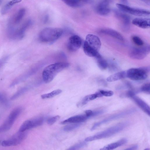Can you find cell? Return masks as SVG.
<instances>
[{
  "label": "cell",
  "instance_id": "obj_1",
  "mask_svg": "<svg viewBox=\"0 0 150 150\" xmlns=\"http://www.w3.org/2000/svg\"><path fill=\"white\" fill-rule=\"evenodd\" d=\"M101 46L100 41L97 36L91 34L88 35L83 45V50L87 56L96 57L99 54Z\"/></svg>",
  "mask_w": 150,
  "mask_h": 150
},
{
  "label": "cell",
  "instance_id": "obj_2",
  "mask_svg": "<svg viewBox=\"0 0 150 150\" xmlns=\"http://www.w3.org/2000/svg\"><path fill=\"white\" fill-rule=\"evenodd\" d=\"M70 64L68 63L59 62L50 64L43 71L42 77L45 83L51 82L59 72L68 67Z\"/></svg>",
  "mask_w": 150,
  "mask_h": 150
},
{
  "label": "cell",
  "instance_id": "obj_3",
  "mask_svg": "<svg viewBox=\"0 0 150 150\" xmlns=\"http://www.w3.org/2000/svg\"><path fill=\"white\" fill-rule=\"evenodd\" d=\"M63 32V30L60 28H46L40 32L39 38L42 42L52 43L60 37Z\"/></svg>",
  "mask_w": 150,
  "mask_h": 150
},
{
  "label": "cell",
  "instance_id": "obj_4",
  "mask_svg": "<svg viewBox=\"0 0 150 150\" xmlns=\"http://www.w3.org/2000/svg\"><path fill=\"white\" fill-rule=\"evenodd\" d=\"M128 124L127 122L120 123L93 135L88 137L85 139V140L86 142H90L110 137L122 130Z\"/></svg>",
  "mask_w": 150,
  "mask_h": 150
},
{
  "label": "cell",
  "instance_id": "obj_5",
  "mask_svg": "<svg viewBox=\"0 0 150 150\" xmlns=\"http://www.w3.org/2000/svg\"><path fill=\"white\" fill-rule=\"evenodd\" d=\"M149 70V67L132 68L126 71V76L132 80H143L147 78Z\"/></svg>",
  "mask_w": 150,
  "mask_h": 150
},
{
  "label": "cell",
  "instance_id": "obj_6",
  "mask_svg": "<svg viewBox=\"0 0 150 150\" xmlns=\"http://www.w3.org/2000/svg\"><path fill=\"white\" fill-rule=\"evenodd\" d=\"M22 110L21 107L14 109L11 112L4 122L0 126V133L8 130Z\"/></svg>",
  "mask_w": 150,
  "mask_h": 150
},
{
  "label": "cell",
  "instance_id": "obj_7",
  "mask_svg": "<svg viewBox=\"0 0 150 150\" xmlns=\"http://www.w3.org/2000/svg\"><path fill=\"white\" fill-rule=\"evenodd\" d=\"M136 110L134 109H130L112 115L103 120L95 123L91 128V130L93 131L95 130L97 127L102 124L112 120L121 118L127 115L132 114Z\"/></svg>",
  "mask_w": 150,
  "mask_h": 150
},
{
  "label": "cell",
  "instance_id": "obj_8",
  "mask_svg": "<svg viewBox=\"0 0 150 150\" xmlns=\"http://www.w3.org/2000/svg\"><path fill=\"white\" fill-rule=\"evenodd\" d=\"M116 6L121 11L134 16H147L150 15V11L148 10L133 8L119 3L117 4Z\"/></svg>",
  "mask_w": 150,
  "mask_h": 150
},
{
  "label": "cell",
  "instance_id": "obj_9",
  "mask_svg": "<svg viewBox=\"0 0 150 150\" xmlns=\"http://www.w3.org/2000/svg\"><path fill=\"white\" fill-rule=\"evenodd\" d=\"M150 47L147 45L138 47H134L129 52V56L131 58L141 60L145 58L149 53Z\"/></svg>",
  "mask_w": 150,
  "mask_h": 150
},
{
  "label": "cell",
  "instance_id": "obj_10",
  "mask_svg": "<svg viewBox=\"0 0 150 150\" xmlns=\"http://www.w3.org/2000/svg\"><path fill=\"white\" fill-rule=\"evenodd\" d=\"M27 133L25 132H19L8 139L3 141L1 144L4 147L16 146L20 144L25 138Z\"/></svg>",
  "mask_w": 150,
  "mask_h": 150
},
{
  "label": "cell",
  "instance_id": "obj_11",
  "mask_svg": "<svg viewBox=\"0 0 150 150\" xmlns=\"http://www.w3.org/2000/svg\"><path fill=\"white\" fill-rule=\"evenodd\" d=\"M44 121V118L41 116L26 120L21 125L19 131L25 132L28 129L40 126L42 124Z\"/></svg>",
  "mask_w": 150,
  "mask_h": 150
},
{
  "label": "cell",
  "instance_id": "obj_12",
  "mask_svg": "<svg viewBox=\"0 0 150 150\" xmlns=\"http://www.w3.org/2000/svg\"><path fill=\"white\" fill-rule=\"evenodd\" d=\"M81 43V39L79 36L77 35L72 36L69 39L67 49L71 52H75L80 47Z\"/></svg>",
  "mask_w": 150,
  "mask_h": 150
},
{
  "label": "cell",
  "instance_id": "obj_13",
  "mask_svg": "<svg viewBox=\"0 0 150 150\" xmlns=\"http://www.w3.org/2000/svg\"><path fill=\"white\" fill-rule=\"evenodd\" d=\"M109 5V2L108 0L102 1L96 7L95 10L96 12L98 14L102 16L107 15L110 11Z\"/></svg>",
  "mask_w": 150,
  "mask_h": 150
},
{
  "label": "cell",
  "instance_id": "obj_14",
  "mask_svg": "<svg viewBox=\"0 0 150 150\" xmlns=\"http://www.w3.org/2000/svg\"><path fill=\"white\" fill-rule=\"evenodd\" d=\"M32 23V21L30 19L25 21L18 28H16V40H20L24 37L26 30L30 27Z\"/></svg>",
  "mask_w": 150,
  "mask_h": 150
},
{
  "label": "cell",
  "instance_id": "obj_15",
  "mask_svg": "<svg viewBox=\"0 0 150 150\" xmlns=\"http://www.w3.org/2000/svg\"><path fill=\"white\" fill-rule=\"evenodd\" d=\"M132 23L134 25L142 28H148L150 26L149 18H137L133 19Z\"/></svg>",
  "mask_w": 150,
  "mask_h": 150
},
{
  "label": "cell",
  "instance_id": "obj_16",
  "mask_svg": "<svg viewBox=\"0 0 150 150\" xmlns=\"http://www.w3.org/2000/svg\"><path fill=\"white\" fill-rule=\"evenodd\" d=\"M99 32L102 34L107 35L121 41H123L124 38L122 35L117 31L110 28H103Z\"/></svg>",
  "mask_w": 150,
  "mask_h": 150
},
{
  "label": "cell",
  "instance_id": "obj_17",
  "mask_svg": "<svg viewBox=\"0 0 150 150\" xmlns=\"http://www.w3.org/2000/svg\"><path fill=\"white\" fill-rule=\"evenodd\" d=\"M137 105L146 113L150 115V108L144 101L135 95L131 97Z\"/></svg>",
  "mask_w": 150,
  "mask_h": 150
},
{
  "label": "cell",
  "instance_id": "obj_18",
  "mask_svg": "<svg viewBox=\"0 0 150 150\" xmlns=\"http://www.w3.org/2000/svg\"><path fill=\"white\" fill-rule=\"evenodd\" d=\"M88 118L85 115H79L71 117L61 122L62 124L68 123H80L85 121Z\"/></svg>",
  "mask_w": 150,
  "mask_h": 150
},
{
  "label": "cell",
  "instance_id": "obj_19",
  "mask_svg": "<svg viewBox=\"0 0 150 150\" xmlns=\"http://www.w3.org/2000/svg\"><path fill=\"white\" fill-rule=\"evenodd\" d=\"M127 139L126 138H122L114 143L106 145L100 149L102 150H109L114 149L121 146L127 143Z\"/></svg>",
  "mask_w": 150,
  "mask_h": 150
},
{
  "label": "cell",
  "instance_id": "obj_20",
  "mask_svg": "<svg viewBox=\"0 0 150 150\" xmlns=\"http://www.w3.org/2000/svg\"><path fill=\"white\" fill-rule=\"evenodd\" d=\"M114 12L116 16L122 21L124 26L127 28L128 27L130 22L129 16L118 10H115Z\"/></svg>",
  "mask_w": 150,
  "mask_h": 150
},
{
  "label": "cell",
  "instance_id": "obj_21",
  "mask_svg": "<svg viewBox=\"0 0 150 150\" xmlns=\"http://www.w3.org/2000/svg\"><path fill=\"white\" fill-rule=\"evenodd\" d=\"M25 13V10L23 8L20 9L14 16L9 24L12 25L19 24L23 17Z\"/></svg>",
  "mask_w": 150,
  "mask_h": 150
},
{
  "label": "cell",
  "instance_id": "obj_22",
  "mask_svg": "<svg viewBox=\"0 0 150 150\" xmlns=\"http://www.w3.org/2000/svg\"><path fill=\"white\" fill-rule=\"evenodd\" d=\"M126 77V71H122L110 75L107 78V81L109 82L115 81Z\"/></svg>",
  "mask_w": 150,
  "mask_h": 150
},
{
  "label": "cell",
  "instance_id": "obj_23",
  "mask_svg": "<svg viewBox=\"0 0 150 150\" xmlns=\"http://www.w3.org/2000/svg\"><path fill=\"white\" fill-rule=\"evenodd\" d=\"M22 0H11L6 4L1 9L2 14H6L13 6L21 2Z\"/></svg>",
  "mask_w": 150,
  "mask_h": 150
},
{
  "label": "cell",
  "instance_id": "obj_24",
  "mask_svg": "<svg viewBox=\"0 0 150 150\" xmlns=\"http://www.w3.org/2000/svg\"><path fill=\"white\" fill-rule=\"evenodd\" d=\"M97 65L101 70L105 69L108 67V63L105 60L99 53L96 57Z\"/></svg>",
  "mask_w": 150,
  "mask_h": 150
},
{
  "label": "cell",
  "instance_id": "obj_25",
  "mask_svg": "<svg viewBox=\"0 0 150 150\" xmlns=\"http://www.w3.org/2000/svg\"><path fill=\"white\" fill-rule=\"evenodd\" d=\"M67 5L73 7L81 6L83 3L79 0H61Z\"/></svg>",
  "mask_w": 150,
  "mask_h": 150
},
{
  "label": "cell",
  "instance_id": "obj_26",
  "mask_svg": "<svg viewBox=\"0 0 150 150\" xmlns=\"http://www.w3.org/2000/svg\"><path fill=\"white\" fill-rule=\"evenodd\" d=\"M62 92L60 89H57L54 90L51 92L43 94L41 96V98L43 99L49 98H52L61 93Z\"/></svg>",
  "mask_w": 150,
  "mask_h": 150
},
{
  "label": "cell",
  "instance_id": "obj_27",
  "mask_svg": "<svg viewBox=\"0 0 150 150\" xmlns=\"http://www.w3.org/2000/svg\"><path fill=\"white\" fill-rule=\"evenodd\" d=\"M28 89V88L26 87H22L18 90L11 98V100H14L26 92Z\"/></svg>",
  "mask_w": 150,
  "mask_h": 150
},
{
  "label": "cell",
  "instance_id": "obj_28",
  "mask_svg": "<svg viewBox=\"0 0 150 150\" xmlns=\"http://www.w3.org/2000/svg\"><path fill=\"white\" fill-rule=\"evenodd\" d=\"M8 103L6 96L4 93L0 92V105L6 106L8 105Z\"/></svg>",
  "mask_w": 150,
  "mask_h": 150
},
{
  "label": "cell",
  "instance_id": "obj_29",
  "mask_svg": "<svg viewBox=\"0 0 150 150\" xmlns=\"http://www.w3.org/2000/svg\"><path fill=\"white\" fill-rule=\"evenodd\" d=\"M80 123H74L68 125L64 127L63 130L65 131H70L79 127L80 125Z\"/></svg>",
  "mask_w": 150,
  "mask_h": 150
},
{
  "label": "cell",
  "instance_id": "obj_30",
  "mask_svg": "<svg viewBox=\"0 0 150 150\" xmlns=\"http://www.w3.org/2000/svg\"><path fill=\"white\" fill-rule=\"evenodd\" d=\"M87 145L86 143L82 142L75 144L70 147L68 149L69 150H78L85 146Z\"/></svg>",
  "mask_w": 150,
  "mask_h": 150
},
{
  "label": "cell",
  "instance_id": "obj_31",
  "mask_svg": "<svg viewBox=\"0 0 150 150\" xmlns=\"http://www.w3.org/2000/svg\"><path fill=\"white\" fill-rule=\"evenodd\" d=\"M132 39L134 43L138 46H141L143 45V41L139 37L134 36L132 37Z\"/></svg>",
  "mask_w": 150,
  "mask_h": 150
},
{
  "label": "cell",
  "instance_id": "obj_32",
  "mask_svg": "<svg viewBox=\"0 0 150 150\" xmlns=\"http://www.w3.org/2000/svg\"><path fill=\"white\" fill-rule=\"evenodd\" d=\"M60 118L59 115H57L50 117L47 120V124L50 125H52L53 124Z\"/></svg>",
  "mask_w": 150,
  "mask_h": 150
},
{
  "label": "cell",
  "instance_id": "obj_33",
  "mask_svg": "<svg viewBox=\"0 0 150 150\" xmlns=\"http://www.w3.org/2000/svg\"><path fill=\"white\" fill-rule=\"evenodd\" d=\"M141 90L143 91L149 93L150 92V83H147L143 85L141 88Z\"/></svg>",
  "mask_w": 150,
  "mask_h": 150
},
{
  "label": "cell",
  "instance_id": "obj_34",
  "mask_svg": "<svg viewBox=\"0 0 150 150\" xmlns=\"http://www.w3.org/2000/svg\"><path fill=\"white\" fill-rule=\"evenodd\" d=\"M99 92L103 96H111L114 94L113 92L111 91L100 90Z\"/></svg>",
  "mask_w": 150,
  "mask_h": 150
},
{
  "label": "cell",
  "instance_id": "obj_35",
  "mask_svg": "<svg viewBox=\"0 0 150 150\" xmlns=\"http://www.w3.org/2000/svg\"><path fill=\"white\" fill-rule=\"evenodd\" d=\"M85 115L89 118L90 117L96 115L95 111H93L91 110H87L85 111Z\"/></svg>",
  "mask_w": 150,
  "mask_h": 150
},
{
  "label": "cell",
  "instance_id": "obj_36",
  "mask_svg": "<svg viewBox=\"0 0 150 150\" xmlns=\"http://www.w3.org/2000/svg\"><path fill=\"white\" fill-rule=\"evenodd\" d=\"M9 57L5 56L0 59V68L6 62L8 59Z\"/></svg>",
  "mask_w": 150,
  "mask_h": 150
},
{
  "label": "cell",
  "instance_id": "obj_37",
  "mask_svg": "<svg viewBox=\"0 0 150 150\" xmlns=\"http://www.w3.org/2000/svg\"><path fill=\"white\" fill-rule=\"evenodd\" d=\"M134 92L132 91H128L126 93L127 96L131 98L133 96L135 95Z\"/></svg>",
  "mask_w": 150,
  "mask_h": 150
},
{
  "label": "cell",
  "instance_id": "obj_38",
  "mask_svg": "<svg viewBox=\"0 0 150 150\" xmlns=\"http://www.w3.org/2000/svg\"><path fill=\"white\" fill-rule=\"evenodd\" d=\"M138 148V146L137 145H135L128 148L126 149L125 150H134L137 149Z\"/></svg>",
  "mask_w": 150,
  "mask_h": 150
},
{
  "label": "cell",
  "instance_id": "obj_39",
  "mask_svg": "<svg viewBox=\"0 0 150 150\" xmlns=\"http://www.w3.org/2000/svg\"><path fill=\"white\" fill-rule=\"evenodd\" d=\"M83 4L90 3L92 0H79Z\"/></svg>",
  "mask_w": 150,
  "mask_h": 150
},
{
  "label": "cell",
  "instance_id": "obj_40",
  "mask_svg": "<svg viewBox=\"0 0 150 150\" xmlns=\"http://www.w3.org/2000/svg\"><path fill=\"white\" fill-rule=\"evenodd\" d=\"M123 2L125 3H127V0H121Z\"/></svg>",
  "mask_w": 150,
  "mask_h": 150
},
{
  "label": "cell",
  "instance_id": "obj_41",
  "mask_svg": "<svg viewBox=\"0 0 150 150\" xmlns=\"http://www.w3.org/2000/svg\"><path fill=\"white\" fill-rule=\"evenodd\" d=\"M2 1V0H0V5L1 4Z\"/></svg>",
  "mask_w": 150,
  "mask_h": 150
},
{
  "label": "cell",
  "instance_id": "obj_42",
  "mask_svg": "<svg viewBox=\"0 0 150 150\" xmlns=\"http://www.w3.org/2000/svg\"><path fill=\"white\" fill-rule=\"evenodd\" d=\"M142 0L144 1H147V0Z\"/></svg>",
  "mask_w": 150,
  "mask_h": 150
},
{
  "label": "cell",
  "instance_id": "obj_43",
  "mask_svg": "<svg viewBox=\"0 0 150 150\" xmlns=\"http://www.w3.org/2000/svg\"></svg>",
  "mask_w": 150,
  "mask_h": 150
}]
</instances>
